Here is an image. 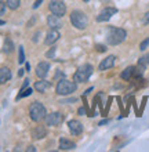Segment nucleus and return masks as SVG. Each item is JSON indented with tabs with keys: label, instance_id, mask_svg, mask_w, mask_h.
Returning a JSON list of instances; mask_svg holds the SVG:
<instances>
[{
	"label": "nucleus",
	"instance_id": "0eeeda50",
	"mask_svg": "<svg viewBox=\"0 0 149 152\" xmlns=\"http://www.w3.org/2000/svg\"><path fill=\"white\" fill-rule=\"evenodd\" d=\"M117 12V8L115 7H105L101 10V12L97 15V21L98 22H105V21H109L115 14Z\"/></svg>",
	"mask_w": 149,
	"mask_h": 152
},
{
	"label": "nucleus",
	"instance_id": "b1692460",
	"mask_svg": "<svg viewBox=\"0 0 149 152\" xmlns=\"http://www.w3.org/2000/svg\"><path fill=\"white\" fill-rule=\"evenodd\" d=\"M148 46H149V37H146V39L142 40L141 44H140V50H141V51H144V50H145Z\"/></svg>",
	"mask_w": 149,
	"mask_h": 152
},
{
	"label": "nucleus",
	"instance_id": "c9c22d12",
	"mask_svg": "<svg viewBox=\"0 0 149 152\" xmlns=\"http://www.w3.org/2000/svg\"><path fill=\"white\" fill-rule=\"evenodd\" d=\"M6 24V21H3V20H0V25H4Z\"/></svg>",
	"mask_w": 149,
	"mask_h": 152
},
{
	"label": "nucleus",
	"instance_id": "f257e3e1",
	"mask_svg": "<svg viewBox=\"0 0 149 152\" xmlns=\"http://www.w3.org/2000/svg\"><path fill=\"white\" fill-rule=\"evenodd\" d=\"M127 37V32L123 28H116V26H110L106 33V43L110 46H117V44L123 43Z\"/></svg>",
	"mask_w": 149,
	"mask_h": 152
},
{
	"label": "nucleus",
	"instance_id": "cd10ccee",
	"mask_svg": "<svg viewBox=\"0 0 149 152\" xmlns=\"http://www.w3.org/2000/svg\"><path fill=\"white\" fill-rule=\"evenodd\" d=\"M41 3H43V0H36V1H35V4H33V8H35V10H36V8H39V6H40Z\"/></svg>",
	"mask_w": 149,
	"mask_h": 152
},
{
	"label": "nucleus",
	"instance_id": "412c9836",
	"mask_svg": "<svg viewBox=\"0 0 149 152\" xmlns=\"http://www.w3.org/2000/svg\"><path fill=\"white\" fill-rule=\"evenodd\" d=\"M6 4H7V7L10 8V10H17V8H20V6H21V0H7Z\"/></svg>",
	"mask_w": 149,
	"mask_h": 152
},
{
	"label": "nucleus",
	"instance_id": "20e7f679",
	"mask_svg": "<svg viewBox=\"0 0 149 152\" xmlns=\"http://www.w3.org/2000/svg\"><path fill=\"white\" fill-rule=\"evenodd\" d=\"M93 65L90 64H83L81 66H79L77 68V71L75 72V75H73V80L76 82V83H84V82H87V80L90 79V76L93 75Z\"/></svg>",
	"mask_w": 149,
	"mask_h": 152
},
{
	"label": "nucleus",
	"instance_id": "423d86ee",
	"mask_svg": "<svg viewBox=\"0 0 149 152\" xmlns=\"http://www.w3.org/2000/svg\"><path fill=\"white\" fill-rule=\"evenodd\" d=\"M49 10L51 11V14H55L58 17H64L65 12H66V6L61 0H51L49 3Z\"/></svg>",
	"mask_w": 149,
	"mask_h": 152
},
{
	"label": "nucleus",
	"instance_id": "9b49d317",
	"mask_svg": "<svg viewBox=\"0 0 149 152\" xmlns=\"http://www.w3.org/2000/svg\"><path fill=\"white\" fill-rule=\"evenodd\" d=\"M60 36H61V35H60V32H58V29H51V28H50V31L47 32V35H46L44 44H46V46H52L57 40L60 39Z\"/></svg>",
	"mask_w": 149,
	"mask_h": 152
},
{
	"label": "nucleus",
	"instance_id": "4be33fe9",
	"mask_svg": "<svg viewBox=\"0 0 149 152\" xmlns=\"http://www.w3.org/2000/svg\"><path fill=\"white\" fill-rule=\"evenodd\" d=\"M25 62V53H24V47L20 46V50H18V64H24Z\"/></svg>",
	"mask_w": 149,
	"mask_h": 152
},
{
	"label": "nucleus",
	"instance_id": "f3484780",
	"mask_svg": "<svg viewBox=\"0 0 149 152\" xmlns=\"http://www.w3.org/2000/svg\"><path fill=\"white\" fill-rule=\"evenodd\" d=\"M11 79V71L8 68H0V84L7 83Z\"/></svg>",
	"mask_w": 149,
	"mask_h": 152
},
{
	"label": "nucleus",
	"instance_id": "2f4dec72",
	"mask_svg": "<svg viewBox=\"0 0 149 152\" xmlns=\"http://www.w3.org/2000/svg\"><path fill=\"white\" fill-rule=\"evenodd\" d=\"M26 151H28V152H31V151H32V152H35V151H36V148L31 145V147H28V149H26Z\"/></svg>",
	"mask_w": 149,
	"mask_h": 152
},
{
	"label": "nucleus",
	"instance_id": "aec40b11",
	"mask_svg": "<svg viewBox=\"0 0 149 152\" xmlns=\"http://www.w3.org/2000/svg\"><path fill=\"white\" fill-rule=\"evenodd\" d=\"M32 93H33V88H32V87H26L25 90L20 91V94L15 97V100L18 101V100H21V98H24V97H28V96H31Z\"/></svg>",
	"mask_w": 149,
	"mask_h": 152
},
{
	"label": "nucleus",
	"instance_id": "72a5a7b5",
	"mask_svg": "<svg viewBox=\"0 0 149 152\" xmlns=\"http://www.w3.org/2000/svg\"><path fill=\"white\" fill-rule=\"evenodd\" d=\"M25 69H26V71H31V64L26 62V64H25Z\"/></svg>",
	"mask_w": 149,
	"mask_h": 152
},
{
	"label": "nucleus",
	"instance_id": "9d476101",
	"mask_svg": "<svg viewBox=\"0 0 149 152\" xmlns=\"http://www.w3.org/2000/svg\"><path fill=\"white\" fill-rule=\"evenodd\" d=\"M47 25L51 29H60L64 26V22L61 20V17L55 15V14H51V15L47 17Z\"/></svg>",
	"mask_w": 149,
	"mask_h": 152
},
{
	"label": "nucleus",
	"instance_id": "c85d7f7f",
	"mask_svg": "<svg viewBox=\"0 0 149 152\" xmlns=\"http://www.w3.org/2000/svg\"><path fill=\"white\" fill-rule=\"evenodd\" d=\"M144 24H149V11L145 14V17H144Z\"/></svg>",
	"mask_w": 149,
	"mask_h": 152
},
{
	"label": "nucleus",
	"instance_id": "f704fd0d",
	"mask_svg": "<svg viewBox=\"0 0 149 152\" xmlns=\"http://www.w3.org/2000/svg\"><path fill=\"white\" fill-rule=\"evenodd\" d=\"M24 71H25V69H20V71H18V76H20V77L24 75Z\"/></svg>",
	"mask_w": 149,
	"mask_h": 152
},
{
	"label": "nucleus",
	"instance_id": "1a4fd4ad",
	"mask_svg": "<svg viewBox=\"0 0 149 152\" xmlns=\"http://www.w3.org/2000/svg\"><path fill=\"white\" fill-rule=\"evenodd\" d=\"M68 127H69V132L72 133L73 136H80L83 133V124L79 122V120H69L68 122Z\"/></svg>",
	"mask_w": 149,
	"mask_h": 152
},
{
	"label": "nucleus",
	"instance_id": "6ab92c4d",
	"mask_svg": "<svg viewBox=\"0 0 149 152\" xmlns=\"http://www.w3.org/2000/svg\"><path fill=\"white\" fill-rule=\"evenodd\" d=\"M134 68H135V66H127V68L120 73V77L123 80H130L134 76Z\"/></svg>",
	"mask_w": 149,
	"mask_h": 152
},
{
	"label": "nucleus",
	"instance_id": "ddd939ff",
	"mask_svg": "<svg viewBox=\"0 0 149 152\" xmlns=\"http://www.w3.org/2000/svg\"><path fill=\"white\" fill-rule=\"evenodd\" d=\"M115 61H116V57L115 56H108L106 58L101 61V64L98 65V69L100 71H106V69H110L115 65Z\"/></svg>",
	"mask_w": 149,
	"mask_h": 152
},
{
	"label": "nucleus",
	"instance_id": "e433bc0d",
	"mask_svg": "<svg viewBox=\"0 0 149 152\" xmlns=\"http://www.w3.org/2000/svg\"><path fill=\"white\" fill-rule=\"evenodd\" d=\"M83 1H86V3H87V1H90V0H83Z\"/></svg>",
	"mask_w": 149,
	"mask_h": 152
},
{
	"label": "nucleus",
	"instance_id": "dca6fc26",
	"mask_svg": "<svg viewBox=\"0 0 149 152\" xmlns=\"http://www.w3.org/2000/svg\"><path fill=\"white\" fill-rule=\"evenodd\" d=\"M50 87H51V83H50V82H47L46 79H40L39 82H36V83H35V90H36V91H39V93L47 91Z\"/></svg>",
	"mask_w": 149,
	"mask_h": 152
},
{
	"label": "nucleus",
	"instance_id": "7c9ffc66",
	"mask_svg": "<svg viewBox=\"0 0 149 152\" xmlns=\"http://www.w3.org/2000/svg\"><path fill=\"white\" fill-rule=\"evenodd\" d=\"M106 123H109V120L108 119H104V120H101L100 123H98V126H104V124H106Z\"/></svg>",
	"mask_w": 149,
	"mask_h": 152
},
{
	"label": "nucleus",
	"instance_id": "7ed1b4c3",
	"mask_svg": "<svg viewBox=\"0 0 149 152\" xmlns=\"http://www.w3.org/2000/svg\"><path fill=\"white\" fill-rule=\"evenodd\" d=\"M71 22L76 29L79 31H83V29L87 28V24H89V18L83 11L80 10H75V11L71 12Z\"/></svg>",
	"mask_w": 149,
	"mask_h": 152
},
{
	"label": "nucleus",
	"instance_id": "a878e982",
	"mask_svg": "<svg viewBox=\"0 0 149 152\" xmlns=\"http://www.w3.org/2000/svg\"><path fill=\"white\" fill-rule=\"evenodd\" d=\"M6 7H7V4L4 3V1H0V15L6 11Z\"/></svg>",
	"mask_w": 149,
	"mask_h": 152
},
{
	"label": "nucleus",
	"instance_id": "2eb2a0df",
	"mask_svg": "<svg viewBox=\"0 0 149 152\" xmlns=\"http://www.w3.org/2000/svg\"><path fill=\"white\" fill-rule=\"evenodd\" d=\"M58 148L61 149V151H72V149L76 148V144L73 142V141L68 140V138H60V147Z\"/></svg>",
	"mask_w": 149,
	"mask_h": 152
},
{
	"label": "nucleus",
	"instance_id": "39448f33",
	"mask_svg": "<svg viewBox=\"0 0 149 152\" xmlns=\"http://www.w3.org/2000/svg\"><path fill=\"white\" fill-rule=\"evenodd\" d=\"M47 115V111H46V107L41 102L36 101V102H33L31 105V108H29V118L33 120V122H40L43 120Z\"/></svg>",
	"mask_w": 149,
	"mask_h": 152
},
{
	"label": "nucleus",
	"instance_id": "393cba45",
	"mask_svg": "<svg viewBox=\"0 0 149 152\" xmlns=\"http://www.w3.org/2000/svg\"><path fill=\"white\" fill-rule=\"evenodd\" d=\"M55 51H57V48H55V47L50 48L49 51L46 53V57H47V58H54V56H55Z\"/></svg>",
	"mask_w": 149,
	"mask_h": 152
},
{
	"label": "nucleus",
	"instance_id": "473e14b6",
	"mask_svg": "<svg viewBox=\"0 0 149 152\" xmlns=\"http://www.w3.org/2000/svg\"><path fill=\"white\" fill-rule=\"evenodd\" d=\"M91 91H93V87H90L89 90H86V91H84V96H87V94H90V93H91Z\"/></svg>",
	"mask_w": 149,
	"mask_h": 152
},
{
	"label": "nucleus",
	"instance_id": "f03ea898",
	"mask_svg": "<svg viewBox=\"0 0 149 152\" xmlns=\"http://www.w3.org/2000/svg\"><path fill=\"white\" fill-rule=\"evenodd\" d=\"M77 90V83L73 80L68 79H61L58 83H57V87H55V91L58 96H69V94H72Z\"/></svg>",
	"mask_w": 149,
	"mask_h": 152
},
{
	"label": "nucleus",
	"instance_id": "f8f14e48",
	"mask_svg": "<svg viewBox=\"0 0 149 152\" xmlns=\"http://www.w3.org/2000/svg\"><path fill=\"white\" fill-rule=\"evenodd\" d=\"M50 71V64L49 62H46V61H41V62H39L36 66V75L37 77H40V79H44L46 76H47V73H49Z\"/></svg>",
	"mask_w": 149,
	"mask_h": 152
},
{
	"label": "nucleus",
	"instance_id": "5701e85b",
	"mask_svg": "<svg viewBox=\"0 0 149 152\" xmlns=\"http://www.w3.org/2000/svg\"><path fill=\"white\" fill-rule=\"evenodd\" d=\"M138 64H140V65H145V66L149 64V53H148V54H145L144 57H141V58H140Z\"/></svg>",
	"mask_w": 149,
	"mask_h": 152
},
{
	"label": "nucleus",
	"instance_id": "4468645a",
	"mask_svg": "<svg viewBox=\"0 0 149 152\" xmlns=\"http://www.w3.org/2000/svg\"><path fill=\"white\" fill-rule=\"evenodd\" d=\"M31 134H32V137L35 140H41V138H44L47 136V129L44 126H36L35 129H32Z\"/></svg>",
	"mask_w": 149,
	"mask_h": 152
},
{
	"label": "nucleus",
	"instance_id": "a211bd4d",
	"mask_svg": "<svg viewBox=\"0 0 149 152\" xmlns=\"http://www.w3.org/2000/svg\"><path fill=\"white\" fill-rule=\"evenodd\" d=\"M14 51V43H12V40L10 37H6L4 40V44H3V53L6 54H11Z\"/></svg>",
	"mask_w": 149,
	"mask_h": 152
},
{
	"label": "nucleus",
	"instance_id": "c756f323",
	"mask_svg": "<svg viewBox=\"0 0 149 152\" xmlns=\"http://www.w3.org/2000/svg\"><path fill=\"white\" fill-rule=\"evenodd\" d=\"M77 112H79V115H86V108H83V107H81V108H79V111H77Z\"/></svg>",
	"mask_w": 149,
	"mask_h": 152
},
{
	"label": "nucleus",
	"instance_id": "bb28decb",
	"mask_svg": "<svg viewBox=\"0 0 149 152\" xmlns=\"http://www.w3.org/2000/svg\"><path fill=\"white\" fill-rule=\"evenodd\" d=\"M95 48H97V51H100V53L106 51V48H105V46H102V44H97V46H95Z\"/></svg>",
	"mask_w": 149,
	"mask_h": 152
},
{
	"label": "nucleus",
	"instance_id": "6e6552de",
	"mask_svg": "<svg viewBox=\"0 0 149 152\" xmlns=\"http://www.w3.org/2000/svg\"><path fill=\"white\" fill-rule=\"evenodd\" d=\"M46 124L47 126H58V124L62 123L64 120V115L61 112H51L49 115H46Z\"/></svg>",
	"mask_w": 149,
	"mask_h": 152
}]
</instances>
